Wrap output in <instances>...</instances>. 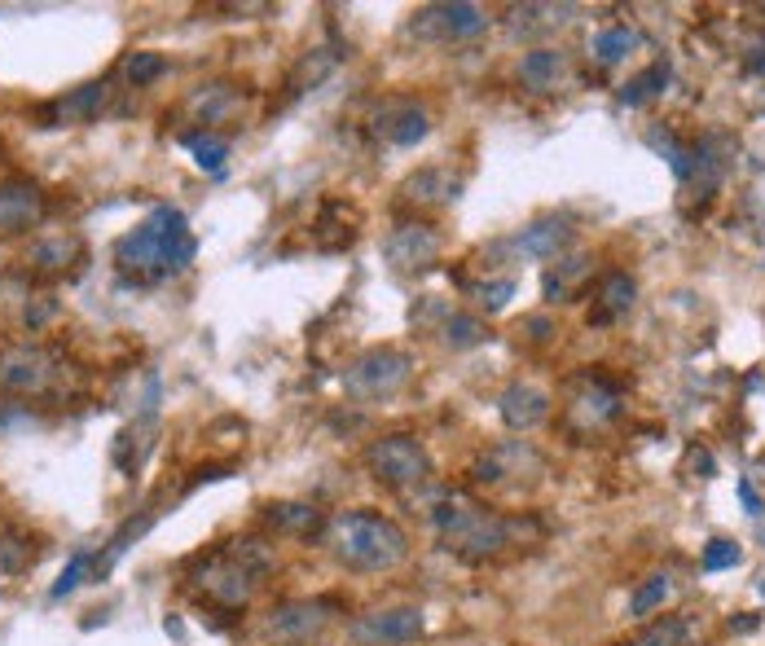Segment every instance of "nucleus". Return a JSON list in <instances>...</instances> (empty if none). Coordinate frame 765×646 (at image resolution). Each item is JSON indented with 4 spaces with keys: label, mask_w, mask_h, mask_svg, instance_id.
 Instances as JSON below:
<instances>
[{
    "label": "nucleus",
    "mask_w": 765,
    "mask_h": 646,
    "mask_svg": "<svg viewBox=\"0 0 765 646\" xmlns=\"http://www.w3.org/2000/svg\"><path fill=\"white\" fill-rule=\"evenodd\" d=\"M269 567H273V550L264 541H234L203 563L198 585H203L207 598H216V603L242 607L255 594V585H260V576L269 572Z\"/></svg>",
    "instance_id": "20e7f679"
},
{
    "label": "nucleus",
    "mask_w": 765,
    "mask_h": 646,
    "mask_svg": "<svg viewBox=\"0 0 765 646\" xmlns=\"http://www.w3.org/2000/svg\"><path fill=\"white\" fill-rule=\"evenodd\" d=\"M497 409H502V422L510 431H532V427H541L550 414V396L541 392V387H532V383H510L502 400H497Z\"/></svg>",
    "instance_id": "dca6fc26"
},
{
    "label": "nucleus",
    "mask_w": 765,
    "mask_h": 646,
    "mask_svg": "<svg viewBox=\"0 0 765 646\" xmlns=\"http://www.w3.org/2000/svg\"><path fill=\"white\" fill-rule=\"evenodd\" d=\"M634 299H638L634 277L629 273H607L603 286H598V308L590 313V326H607V321L625 317L629 308H634Z\"/></svg>",
    "instance_id": "412c9836"
},
{
    "label": "nucleus",
    "mask_w": 765,
    "mask_h": 646,
    "mask_svg": "<svg viewBox=\"0 0 765 646\" xmlns=\"http://www.w3.org/2000/svg\"><path fill=\"white\" fill-rule=\"evenodd\" d=\"M414 378V356L401 348H370L343 370V392L352 400H392Z\"/></svg>",
    "instance_id": "39448f33"
},
{
    "label": "nucleus",
    "mask_w": 765,
    "mask_h": 646,
    "mask_svg": "<svg viewBox=\"0 0 765 646\" xmlns=\"http://www.w3.org/2000/svg\"><path fill=\"white\" fill-rule=\"evenodd\" d=\"M585 273H590V260H563L559 269H554V273L546 277V299H550V304L568 299V295H572V286L581 282Z\"/></svg>",
    "instance_id": "2f4dec72"
},
{
    "label": "nucleus",
    "mask_w": 765,
    "mask_h": 646,
    "mask_svg": "<svg viewBox=\"0 0 765 646\" xmlns=\"http://www.w3.org/2000/svg\"><path fill=\"white\" fill-rule=\"evenodd\" d=\"M761 589H765V585H761Z\"/></svg>",
    "instance_id": "79ce46f5"
},
{
    "label": "nucleus",
    "mask_w": 765,
    "mask_h": 646,
    "mask_svg": "<svg viewBox=\"0 0 765 646\" xmlns=\"http://www.w3.org/2000/svg\"><path fill=\"white\" fill-rule=\"evenodd\" d=\"M335 620V603L330 598H295V603H277L264 620L269 638L277 642H308L317 633H326V625Z\"/></svg>",
    "instance_id": "9b49d317"
},
{
    "label": "nucleus",
    "mask_w": 765,
    "mask_h": 646,
    "mask_svg": "<svg viewBox=\"0 0 765 646\" xmlns=\"http://www.w3.org/2000/svg\"><path fill=\"white\" fill-rule=\"evenodd\" d=\"M440 251H445V242H440V233L431 225H423V220H405V225H396L383 238V260L392 264L396 273H423L440 260Z\"/></svg>",
    "instance_id": "9d476101"
},
{
    "label": "nucleus",
    "mask_w": 765,
    "mask_h": 646,
    "mask_svg": "<svg viewBox=\"0 0 765 646\" xmlns=\"http://www.w3.org/2000/svg\"><path fill=\"white\" fill-rule=\"evenodd\" d=\"M264 523L277 532H286V537H313L321 528V510L304 506V501H273V506L264 510Z\"/></svg>",
    "instance_id": "4be33fe9"
},
{
    "label": "nucleus",
    "mask_w": 765,
    "mask_h": 646,
    "mask_svg": "<svg viewBox=\"0 0 765 646\" xmlns=\"http://www.w3.org/2000/svg\"><path fill=\"white\" fill-rule=\"evenodd\" d=\"M510 295H515V282H510V277H502V282H484V286H475V299H480V308H489V313H502Z\"/></svg>",
    "instance_id": "c9c22d12"
},
{
    "label": "nucleus",
    "mask_w": 765,
    "mask_h": 646,
    "mask_svg": "<svg viewBox=\"0 0 765 646\" xmlns=\"http://www.w3.org/2000/svg\"><path fill=\"white\" fill-rule=\"evenodd\" d=\"M330 66H335V53H330V49H313L304 62H299V71L291 75V88L299 93V88H313V84H321V80H326V75H330Z\"/></svg>",
    "instance_id": "473e14b6"
},
{
    "label": "nucleus",
    "mask_w": 765,
    "mask_h": 646,
    "mask_svg": "<svg viewBox=\"0 0 765 646\" xmlns=\"http://www.w3.org/2000/svg\"><path fill=\"white\" fill-rule=\"evenodd\" d=\"M44 216V189L31 181L0 185V233H22Z\"/></svg>",
    "instance_id": "4468645a"
},
{
    "label": "nucleus",
    "mask_w": 765,
    "mask_h": 646,
    "mask_svg": "<svg viewBox=\"0 0 765 646\" xmlns=\"http://www.w3.org/2000/svg\"><path fill=\"white\" fill-rule=\"evenodd\" d=\"M163 71H168V62H163L159 53H132V58L124 62V80H128V84H137V88L154 84Z\"/></svg>",
    "instance_id": "72a5a7b5"
},
{
    "label": "nucleus",
    "mask_w": 765,
    "mask_h": 646,
    "mask_svg": "<svg viewBox=\"0 0 765 646\" xmlns=\"http://www.w3.org/2000/svg\"><path fill=\"white\" fill-rule=\"evenodd\" d=\"M374 132H379L387 146H418V141L431 132V119H427V110L414 106V102H392V106L379 110Z\"/></svg>",
    "instance_id": "2eb2a0df"
},
{
    "label": "nucleus",
    "mask_w": 765,
    "mask_h": 646,
    "mask_svg": "<svg viewBox=\"0 0 765 646\" xmlns=\"http://www.w3.org/2000/svg\"><path fill=\"white\" fill-rule=\"evenodd\" d=\"M489 27V9L467 5V0H440V5H423L409 18V36L427 44H458L471 40Z\"/></svg>",
    "instance_id": "0eeeda50"
},
{
    "label": "nucleus",
    "mask_w": 765,
    "mask_h": 646,
    "mask_svg": "<svg viewBox=\"0 0 765 646\" xmlns=\"http://www.w3.org/2000/svg\"><path fill=\"white\" fill-rule=\"evenodd\" d=\"M664 84H669V66H664V62L647 66V71L634 75V80L620 88V106H642V102H651V97L664 93Z\"/></svg>",
    "instance_id": "393cba45"
},
{
    "label": "nucleus",
    "mask_w": 765,
    "mask_h": 646,
    "mask_svg": "<svg viewBox=\"0 0 765 646\" xmlns=\"http://www.w3.org/2000/svg\"><path fill=\"white\" fill-rule=\"evenodd\" d=\"M31 563H36L31 541L18 537V532H5V537H0V576H18V572H27Z\"/></svg>",
    "instance_id": "c85d7f7f"
},
{
    "label": "nucleus",
    "mask_w": 765,
    "mask_h": 646,
    "mask_svg": "<svg viewBox=\"0 0 765 646\" xmlns=\"http://www.w3.org/2000/svg\"><path fill=\"white\" fill-rule=\"evenodd\" d=\"M695 642H700V629H695L691 616H664L634 638V646H695Z\"/></svg>",
    "instance_id": "5701e85b"
},
{
    "label": "nucleus",
    "mask_w": 765,
    "mask_h": 646,
    "mask_svg": "<svg viewBox=\"0 0 765 646\" xmlns=\"http://www.w3.org/2000/svg\"><path fill=\"white\" fill-rule=\"evenodd\" d=\"M9 418H14V409H9V405H0V431L9 427Z\"/></svg>",
    "instance_id": "a19ab883"
},
{
    "label": "nucleus",
    "mask_w": 765,
    "mask_h": 646,
    "mask_svg": "<svg viewBox=\"0 0 765 646\" xmlns=\"http://www.w3.org/2000/svg\"><path fill=\"white\" fill-rule=\"evenodd\" d=\"M458 176L449 172V167H418L414 176H405L401 189H396V198H401L405 207H445L458 198Z\"/></svg>",
    "instance_id": "ddd939ff"
},
{
    "label": "nucleus",
    "mask_w": 765,
    "mask_h": 646,
    "mask_svg": "<svg viewBox=\"0 0 765 646\" xmlns=\"http://www.w3.org/2000/svg\"><path fill=\"white\" fill-rule=\"evenodd\" d=\"M348 638L357 646H409L423 638V611L418 607H379L352 620Z\"/></svg>",
    "instance_id": "1a4fd4ad"
},
{
    "label": "nucleus",
    "mask_w": 765,
    "mask_h": 646,
    "mask_svg": "<svg viewBox=\"0 0 765 646\" xmlns=\"http://www.w3.org/2000/svg\"><path fill=\"white\" fill-rule=\"evenodd\" d=\"M194 238L190 225L176 207H154L146 220H141L132 233H124L115 247V264L124 273H137L141 282H154V277L181 273L185 264L194 260Z\"/></svg>",
    "instance_id": "f03ea898"
},
{
    "label": "nucleus",
    "mask_w": 765,
    "mask_h": 646,
    "mask_svg": "<svg viewBox=\"0 0 765 646\" xmlns=\"http://www.w3.org/2000/svg\"><path fill=\"white\" fill-rule=\"evenodd\" d=\"M431 523H436L445 550L458 554L462 563H484V559H493V554H502L506 545H515L519 528H524V523L502 519L497 510H484V506H475V501L458 497V493L436 501Z\"/></svg>",
    "instance_id": "7ed1b4c3"
},
{
    "label": "nucleus",
    "mask_w": 765,
    "mask_h": 646,
    "mask_svg": "<svg viewBox=\"0 0 765 646\" xmlns=\"http://www.w3.org/2000/svg\"><path fill=\"white\" fill-rule=\"evenodd\" d=\"M515 75L524 88H532V93H554V88L568 84L572 62L563 49H532V53H524V62H519Z\"/></svg>",
    "instance_id": "6ab92c4d"
},
{
    "label": "nucleus",
    "mask_w": 765,
    "mask_h": 646,
    "mask_svg": "<svg viewBox=\"0 0 765 646\" xmlns=\"http://www.w3.org/2000/svg\"><path fill=\"white\" fill-rule=\"evenodd\" d=\"M365 471L374 484L392 488V493H409V488L431 480V458L414 436H383L365 449Z\"/></svg>",
    "instance_id": "423d86ee"
},
{
    "label": "nucleus",
    "mask_w": 765,
    "mask_h": 646,
    "mask_svg": "<svg viewBox=\"0 0 765 646\" xmlns=\"http://www.w3.org/2000/svg\"><path fill=\"white\" fill-rule=\"evenodd\" d=\"M524 466H532L537 471L541 458L528 449V444H502V449H489L480 462L471 466V480L475 484H510L515 475H524Z\"/></svg>",
    "instance_id": "a211bd4d"
},
{
    "label": "nucleus",
    "mask_w": 765,
    "mask_h": 646,
    "mask_svg": "<svg viewBox=\"0 0 765 646\" xmlns=\"http://www.w3.org/2000/svg\"><path fill=\"white\" fill-rule=\"evenodd\" d=\"M748 66H752V71H757V75H765V49H761V53H752Z\"/></svg>",
    "instance_id": "ea45409f"
},
{
    "label": "nucleus",
    "mask_w": 765,
    "mask_h": 646,
    "mask_svg": "<svg viewBox=\"0 0 765 646\" xmlns=\"http://www.w3.org/2000/svg\"><path fill=\"white\" fill-rule=\"evenodd\" d=\"M110 102V80H88L80 88H71L66 97L49 102L40 110V128H66V124H88L97 119Z\"/></svg>",
    "instance_id": "f8f14e48"
},
{
    "label": "nucleus",
    "mask_w": 765,
    "mask_h": 646,
    "mask_svg": "<svg viewBox=\"0 0 765 646\" xmlns=\"http://www.w3.org/2000/svg\"><path fill=\"white\" fill-rule=\"evenodd\" d=\"M62 374V356L40 343H18L0 352V387L14 396H44Z\"/></svg>",
    "instance_id": "6e6552de"
},
{
    "label": "nucleus",
    "mask_w": 765,
    "mask_h": 646,
    "mask_svg": "<svg viewBox=\"0 0 765 646\" xmlns=\"http://www.w3.org/2000/svg\"><path fill=\"white\" fill-rule=\"evenodd\" d=\"M234 102H238V97H234V88H229V84H203L194 93L190 106L198 110V124H220V119L234 110Z\"/></svg>",
    "instance_id": "b1692460"
},
{
    "label": "nucleus",
    "mask_w": 765,
    "mask_h": 646,
    "mask_svg": "<svg viewBox=\"0 0 765 646\" xmlns=\"http://www.w3.org/2000/svg\"><path fill=\"white\" fill-rule=\"evenodd\" d=\"M620 414V396L612 392V387H603V383H585L581 392L572 396V409H568V418L576 422L581 431H598V427H607Z\"/></svg>",
    "instance_id": "aec40b11"
},
{
    "label": "nucleus",
    "mask_w": 765,
    "mask_h": 646,
    "mask_svg": "<svg viewBox=\"0 0 765 646\" xmlns=\"http://www.w3.org/2000/svg\"><path fill=\"white\" fill-rule=\"evenodd\" d=\"M185 146L194 150V159H198V167H203V172H212V176L225 172V154H229V146H225L220 137H207V132H190V137H185Z\"/></svg>",
    "instance_id": "7c9ffc66"
},
{
    "label": "nucleus",
    "mask_w": 765,
    "mask_h": 646,
    "mask_svg": "<svg viewBox=\"0 0 765 646\" xmlns=\"http://www.w3.org/2000/svg\"><path fill=\"white\" fill-rule=\"evenodd\" d=\"M528 330V339H550V321L546 317H528V321H519V334Z\"/></svg>",
    "instance_id": "4c0bfd02"
},
{
    "label": "nucleus",
    "mask_w": 765,
    "mask_h": 646,
    "mask_svg": "<svg viewBox=\"0 0 765 646\" xmlns=\"http://www.w3.org/2000/svg\"><path fill=\"white\" fill-rule=\"evenodd\" d=\"M519 255H528V260H554V255H563L572 247V225L559 216H546V220H532L528 229L515 233V242H510Z\"/></svg>",
    "instance_id": "f3484780"
},
{
    "label": "nucleus",
    "mask_w": 765,
    "mask_h": 646,
    "mask_svg": "<svg viewBox=\"0 0 765 646\" xmlns=\"http://www.w3.org/2000/svg\"><path fill=\"white\" fill-rule=\"evenodd\" d=\"M326 550L335 554L348 572H392L405 563L409 537L401 523L374 515V510H343V515L326 519Z\"/></svg>",
    "instance_id": "f257e3e1"
},
{
    "label": "nucleus",
    "mask_w": 765,
    "mask_h": 646,
    "mask_svg": "<svg viewBox=\"0 0 765 646\" xmlns=\"http://www.w3.org/2000/svg\"><path fill=\"white\" fill-rule=\"evenodd\" d=\"M440 334H445V343L449 348H475V343H484L489 339V326H484L480 317H471V313H453L445 326H440Z\"/></svg>",
    "instance_id": "cd10ccee"
},
{
    "label": "nucleus",
    "mask_w": 765,
    "mask_h": 646,
    "mask_svg": "<svg viewBox=\"0 0 765 646\" xmlns=\"http://www.w3.org/2000/svg\"><path fill=\"white\" fill-rule=\"evenodd\" d=\"M739 497H744L748 515H761V501H757V493H752V484H748V480H739Z\"/></svg>",
    "instance_id": "58836bf2"
},
{
    "label": "nucleus",
    "mask_w": 765,
    "mask_h": 646,
    "mask_svg": "<svg viewBox=\"0 0 765 646\" xmlns=\"http://www.w3.org/2000/svg\"><path fill=\"white\" fill-rule=\"evenodd\" d=\"M634 44H638V36L629 27H607V31H598V36H594V58L603 62V66H612V62L625 58Z\"/></svg>",
    "instance_id": "c756f323"
},
{
    "label": "nucleus",
    "mask_w": 765,
    "mask_h": 646,
    "mask_svg": "<svg viewBox=\"0 0 765 646\" xmlns=\"http://www.w3.org/2000/svg\"><path fill=\"white\" fill-rule=\"evenodd\" d=\"M739 559H744V550H739L735 541H726V537H717V541H708L704 545V572H726V567H735Z\"/></svg>",
    "instance_id": "f704fd0d"
},
{
    "label": "nucleus",
    "mask_w": 765,
    "mask_h": 646,
    "mask_svg": "<svg viewBox=\"0 0 765 646\" xmlns=\"http://www.w3.org/2000/svg\"><path fill=\"white\" fill-rule=\"evenodd\" d=\"M669 594H673V581L669 576H647L634 594H629V616H651V611H660L664 603H669Z\"/></svg>",
    "instance_id": "a878e982"
},
{
    "label": "nucleus",
    "mask_w": 765,
    "mask_h": 646,
    "mask_svg": "<svg viewBox=\"0 0 765 646\" xmlns=\"http://www.w3.org/2000/svg\"><path fill=\"white\" fill-rule=\"evenodd\" d=\"M75 255H80V242L75 238H49V242H36V247H31V264L44 273H62Z\"/></svg>",
    "instance_id": "bb28decb"
},
{
    "label": "nucleus",
    "mask_w": 765,
    "mask_h": 646,
    "mask_svg": "<svg viewBox=\"0 0 765 646\" xmlns=\"http://www.w3.org/2000/svg\"><path fill=\"white\" fill-rule=\"evenodd\" d=\"M84 567H88V554H75L71 563L62 567V576H58V585H53V598H66L75 585H80V576H84Z\"/></svg>",
    "instance_id": "e433bc0d"
}]
</instances>
